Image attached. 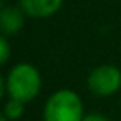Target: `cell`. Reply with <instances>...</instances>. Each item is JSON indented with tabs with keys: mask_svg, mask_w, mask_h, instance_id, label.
Segmentation results:
<instances>
[{
	"mask_svg": "<svg viewBox=\"0 0 121 121\" xmlns=\"http://www.w3.org/2000/svg\"><path fill=\"white\" fill-rule=\"evenodd\" d=\"M4 86L9 98L30 103L38 96L42 90V75L32 63H17L9 70Z\"/></svg>",
	"mask_w": 121,
	"mask_h": 121,
	"instance_id": "6da1fadb",
	"label": "cell"
},
{
	"mask_svg": "<svg viewBox=\"0 0 121 121\" xmlns=\"http://www.w3.org/2000/svg\"><path fill=\"white\" fill-rule=\"evenodd\" d=\"M83 101L73 90L61 88L48 96L43 106V121H81Z\"/></svg>",
	"mask_w": 121,
	"mask_h": 121,
	"instance_id": "7a4b0ae2",
	"label": "cell"
},
{
	"mask_svg": "<svg viewBox=\"0 0 121 121\" xmlns=\"http://www.w3.org/2000/svg\"><path fill=\"white\" fill-rule=\"evenodd\" d=\"M88 90L99 98H108L121 90V70L114 65H99L86 78Z\"/></svg>",
	"mask_w": 121,
	"mask_h": 121,
	"instance_id": "3957f363",
	"label": "cell"
},
{
	"mask_svg": "<svg viewBox=\"0 0 121 121\" xmlns=\"http://www.w3.org/2000/svg\"><path fill=\"white\" fill-rule=\"evenodd\" d=\"M18 4L28 17L48 18L61 9L63 0H18Z\"/></svg>",
	"mask_w": 121,
	"mask_h": 121,
	"instance_id": "277c9868",
	"label": "cell"
},
{
	"mask_svg": "<svg viewBox=\"0 0 121 121\" xmlns=\"http://www.w3.org/2000/svg\"><path fill=\"white\" fill-rule=\"evenodd\" d=\"M25 12L23 9L17 7H4L0 12V27H2V33L7 37L17 35L23 25H25Z\"/></svg>",
	"mask_w": 121,
	"mask_h": 121,
	"instance_id": "5b68a950",
	"label": "cell"
},
{
	"mask_svg": "<svg viewBox=\"0 0 121 121\" xmlns=\"http://www.w3.org/2000/svg\"><path fill=\"white\" fill-rule=\"evenodd\" d=\"M25 113V101L17 99V98H9L5 106H4V116L9 118L10 121H17L23 116Z\"/></svg>",
	"mask_w": 121,
	"mask_h": 121,
	"instance_id": "8992f818",
	"label": "cell"
},
{
	"mask_svg": "<svg viewBox=\"0 0 121 121\" xmlns=\"http://www.w3.org/2000/svg\"><path fill=\"white\" fill-rule=\"evenodd\" d=\"M0 48H2L0 61H2V65H7V61L10 58V43H9V37L7 35H2V38H0Z\"/></svg>",
	"mask_w": 121,
	"mask_h": 121,
	"instance_id": "52a82bcc",
	"label": "cell"
},
{
	"mask_svg": "<svg viewBox=\"0 0 121 121\" xmlns=\"http://www.w3.org/2000/svg\"><path fill=\"white\" fill-rule=\"evenodd\" d=\"M81 121H109V119L99 113H90V114H85Z\"/></svg>",
	"mask_w": 121,
	"mask_h": 121,
	"instance_id": "ba28073f",
	"label": "cell"
},
{
	"mask_svg": "<svg viewBox=\"0 0 121 121\" xmlns=\"http://www.w3.org/2000/svg\"><path fill=\"white\" fill-rule=\"evenodd\" d=\"M0 121H10L9 118H5V116H2V118H0Z\"/></svg>",
	"mask_w": 121,
	"mask_h": 121,
	"instance_id": "9c48e42d",
	"label": "cell"
}]
</instances>
